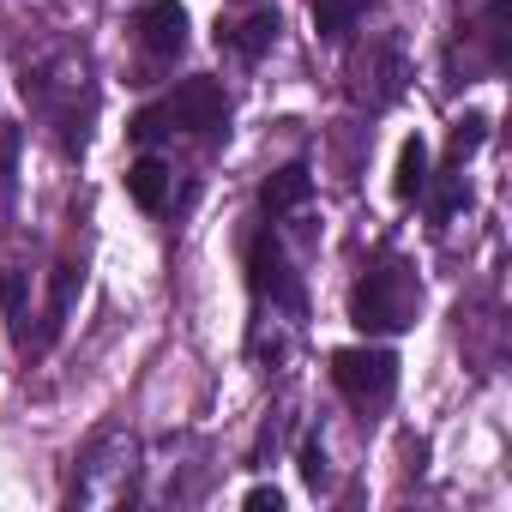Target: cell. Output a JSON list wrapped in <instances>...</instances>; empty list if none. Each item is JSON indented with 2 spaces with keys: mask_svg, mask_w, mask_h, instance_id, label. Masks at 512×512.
<instances>
[{
  "mask_svg": "<svg viewBox=\"0 0 512 512\" xmlns=\"http://www.w3.org/2000/svg\"><path fill=\"white\" fill-rule=\"evenodd\" d=\"M314 193V175H308V163H284L266 187H260V205H266V217H284V211H296L302 199Z\"/></svg>",
  "mask_w": 512,
  "mask_h": 512,
  "instance_id": "8992f818",
  "label": "cell"
},
{
  "mask_svg": "<svg viewBox=\"0 0 512 512\" xmlns=\"http://www.w3.org/2000/svg\"><path fill=\"white\" fill-rule=\"evenodd\" d=\"M272 43H278V13H272V7H266V13H253V19H241V25L229 31V49H235L241 61H260Z\"/></svg>",
  "mask_w": 512,
  "mask_h": 512,
  "instance_id": "ba28073f",
  "label": "cell"
},
{
  "mask_svg": "<svg viewBox=\"0 0 512 512\" xmlns=\"http://www.w3.org/2000/svg\"><path fill=\"white\" fill-rule=\"evenodd\" d=\"M127 133H133V139H139V145H157V139H163V133H169V115H163V103H157V109H139V115H133V127H127Z\"/></svg>",
  "mask_w": 512,
  "mask_h": 512,
  "instance_id": "7c38bea8",
  "label": "cell"
},
{
  "mask_svg": "<svg viewBox=\"0 0 512 512\" xmlns=\"http://www.w3.org/2000/svg\"><path fill=\"white\" fill-rule=\"evenodd\" d=\"M506 25H512V7L494 0L488 7V49H494V61H506Z\"/></svg>",
  "mask_w": 512,
  "mask_h": 512,
  "instance_id": "5bb4252c",
  "label": "cell"
},
{
  "mask_svg": "<svg viewBox=\"0 0 512 512\" xmlns=\"http://www.w3.org/2000/svg\"><path fill=\"white\" fill-rule=\"evenodd\" d=\"M350 320L362 332H398V326H410V284H404V272L398 266L368 272L356 284V296H350Z\"/></svg>",
  "mask_w": 512,
  "mask_h": 512,
  "instance_id": "6da1fadb",
  "label": "cell"
},
{
  "mask_svg": "<svg viewBox=\"0 0 512 512\" xmlns=\"http://www.w3.org/2000/svg\"><path fill=\"white\" fill-rule=\"evenodd\" d=\"M247 278H253V290H260V296H272V302H284V308H302V290H296V278H290V260H284V247H278L272 235L253 241Z\"/></svg>",
  "mask_w": 512,
  "mask_h": 512,
  "instance_id": "5b68a950",
  "label": "cell"
},
{
  "mask_svg": "<svg viewBox=\"0 0 512 512\" xmlns=\"http://www.w3.org/2000/svg\"><path fill=\"white\" fill-rule=\"evenodd\" d=\"M127 193H133L139 211H163V199H169V169H163V157H139V163L127 169Z\"/></svg>",
  "mask_w": 512,
  "mask_h": 512,
  "instance_id": "52a82bcc",
  "label": "cell"
},
{
  "mask_svg": "<svg viewBox=\"0 0 512 512\" xmlns=\"http://www.w3.org/2000/svg\"><path fill=\"white\" fill-rule=\"evenodd\" d=\"M163 115H169V127H181V133H217V127L229 121V103H223V91H217L211 79H187V85L163 103Z\"/></svg>",
  "mask_w": 512,
  "mask_h": 512,
  "instance_id": "3957f363",
  "label": "cell"
},
{
  "mask_svg": "<svg viewBox=\"0 0 512 512\" xmlns=\"http://www.w3.org/2000/svg\"><path fill=\"white\" fill-rule=\"evenodd\" d=\"M0 308L7 320H25V272H0Z\"/></svg>",
  "mask_w": 512,
  "mask_h": 512,
  "instance_id": "4fadbf2b",
  "label": "cell"
},
{
  "mask_svg": "<svg viewBox=\"0 0 512 512\" xmlns=\"http://www.w3.org/2000/svg\"><path fill=\"white\" fill-rule=\"evenodd\" d=\"M73 284H79V272H73V266H61V272H55V302H49V314H55V326L67 320V302H73Z\"/></svg>",
  "mask_w": 512,
  "mask_h": 512,
  "instance_id": "9a60e30c",
  "label": "cell"
},
{
  "mask_svg": "<svg viewBox=\"0 0 512 512\" xmlns=\"http://www.w3.org/2000/svg\"><path fill=\"white\" fill-rule=\"evenodd\" d=\"M133 31L151 55H181L187 49V7L181 0H145L133 13Z\"/></svg>",
  "mask_w": 512,
  "mask_h": 512,
  "instance_id": "277c9868",
  "label": "cell"
},
{
  "mask_svg": "<svg viewBox=\"0 0 512 512\" xmlns=\"http://www.w3.org/2000/svg\"><path fill=\"white\" fill-rule=\"evenodd\" d=\"M422 187H428V145L422 139H404V151H398V193L416 199Z\"/></svg>",
  "mask_w": 512,
  "mask_h": 512,
  "instance_id": "30bf717a",
  "label": "cell"
},
{
  "mask_svg": "<svg viewBox=\"0 0 512 512\" xmlns=\"http://www.w3.org/2000/svg\"><path fill=\"white\" fill-rule=\"evenodd\" d=\"M332 380L350 404H380L392 398L398 386V356L392 350H374V344H356V350H338L332 356Z\"/></svg>",
  "mask_w": 512,
  "mask_h": 512,
  "instance_id": "7a4b0ae2",
  "label": "cell"
},
{
  "mask_svg": "<svg viewBox=\"0 0 512 512\" xmlns=\"http://www.w3.org/2000/svg\"><path fill=\"white\" fill-rule=\"evenodd\" d=\"M241 506H247V512H278V506H284V494H278V488H247V500H241Z\"/></svg>",
  "mask_w": 512,
  "mask_h": 512,
  "instance_id": "e0dca14e",
  "label": "cell"
},
{
  "mask_svg": "<svg viewBox=\"0 0 512 512\" xmlns=\"http://www.w3.org/2000/svg\"><path fill=\"white\" fill-rule=\"evenodd\" d=\"M482 139H488V121H482V115H464V121L452 127V145H446V151H452V163L464 169V157H476V145H482Z\"/></svg>",
  "mask_w": 512,
  "mask_h": 512,
  "instance_id": "8fae6325",
  "label": "cell"
},
{
  "mask_svg": "<svg viewBox=\"0 0 512 512\" xmlns=\"http://www.w3.org/2000/svg\"><path fill=\"white\" fill-rule=\"evenodd\" d=\"M350 25H356V0H314V31L326 43H344Z\"/></svg>",
  "mask_w": 512,
  "mask_h": 512,
  "instance_id": "9c48e42d",
  "label": "cell"
},
{
  "mask_svg": "<svg viewBox=\"0 0 512 512\" xmlns=\"http://www.w3.org/2000/svg\"><path fill=\"white\" fill-rule=\"evenodd\" d=\"M302 476H308V488H326V446L320 440L302 446Z\"/></svg>",
  "mask_w": 512,
  "mask_h": 512,
  "instance_id": "2e32d148",
  "label": "cell"
}]
</instances>
